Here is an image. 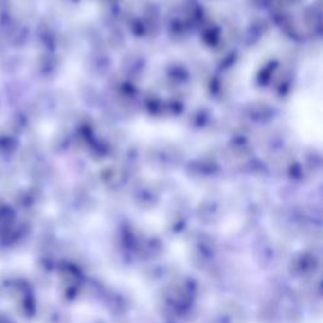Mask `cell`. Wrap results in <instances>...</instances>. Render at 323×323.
<instances>
[{
  "label": "cell",
  "instance_id": "1",
  "mask_svg": "<svg viewBox=\"0 0 323 323\" xmlns=\"http://www.w3.org/2000/svg\"><path fill=\"white\" fill-rule=\"evenodd\" d=\"M322 62L312 61L303 72L290 104L289 118L297 135L308 144L321 146L322 140Z\"/></svg>",
  "mask_w": 323,
  "mask_h": 323
}]
</instances>
